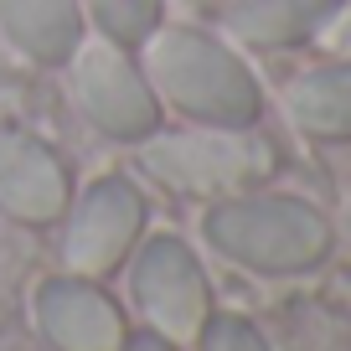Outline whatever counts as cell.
<instances>
[{"label":"cell","mask_w":351,"mask_h":351,"mask_svg":"<svg viewBox=\"0 0 351 351\" xmlns=\"http://www.w3.org/2000/svg\"><path fill=\"white\" fill-rule=\"evenodd\" d=\"M202 238L212 253H222L248 274L289 279V274H310L330 258L336 228L315 202L258 186V191L212 202L207 217H202Z\"/></svg>","instance_id":"1"},{"label":"cell","mask_w":351,"mask_h":351,"mask_svg":"<svg viewBox=\"0 0 351 351\" xmlns=\"http://www.w3.org/2000/svg\"><path fill=\"white\" fill-rule=\"evenodd\" d=\"M140 67L150 77L155 99H165L181 119L191 124H258L263 88L253 67L197 26H155L145 36Z\"/></svg>","instance_id":"2"},{"label":"cell","mask_w":351,"mask_h":351,"mask_svg":"<svg viewBox=\"0 0 351 351\" xmlns=\"http://www.w3.org/2000/svg\"><path fill=\"white\" fill-rule=\"evenodd\" d=\"M140 145V165L165 191L202 202H222L238 191H258L279 171V150L253 124H191V130H150Z\"/></svg>","instance_id":"3"},{"label":"cell","mask_w":351,"mask_h":351,"mask_svg":"<svg viewBox=\"0 0 351 351\" xmlns=\"http://www.w3.org/2000/svg\"><path fill=\"white\" fill-rule=\"evenodd\" d=\"M67 88H73L77 114L99 134H109V140L134 145L160 124V99H155L145 67L109 36H88V42L73 47Z\"/></svg>","instance_id":"4"},{"label":"cell","mask_w":351,"mask_h":351,"mask_svg":"<svg viewBox=\"0 0 351 351\" xmlns=\"http://www.w3.org/2000/svg\"><path fill=\"white\" fill-rule=\"evenodd\" d=\"M130 295L140 305V315L150 320L155 336L176 341V346H191L197 330L212 315V285L202 258L171 232H155L134 248L130 263Z\"/></svg>","instance_id":"5"},{"label":"cell","mask_w":351,"mask_h":351,"mask_svg":"<svg viewBox=\"0 0 351 351\" xmlns=\"http://www.w3.org/2000/svg\"><path fill=\"white\" fill-rule=\"evenodd\" d=\"M145 232V197L130 176H99L93 186L77 197V207L67 212V238H62V263L67 274L99 279L109 269H119L134 253Z\"/></svg>","instance_id":"6"},{"label":"cell","mask_w":351,"mask_h":351,"mask_svg":"<svg viewBox=\"0 0 351 351\" xmlns=\"http://www.w3.org/2000/svg\"><path fill=\"white\" fill-rule=\"evenodd\" d=\"M36 326L57 351H119L130 341L124 310L88 274H57L36 285Z\"/></svg>","instance_id":"7"},{"label":"cell","mask_w":351,"mask_h":351,"mask_svg":"<svg viewBox=\"0 0 351 351\" xmlns=\"http://www.w3.org/2000/svg\"><path fill=\"white\" fill-rule=\"evenodd\" d=\"M0 212L47 228L67 212V165L32 134L0 140Z\"/></svg>","instance_id":"8"},{"label":"cell","mask_w":351,"mask_h":351,"mask_svg":"<svg viewBox=\"0 0 351 351\" xmlns=\"http://www.w3.org/2000/svg\"><path fill=\"white\" fill-rule=\"evenodd\" d=\"M285 119L315 145H351V62L310 67L285 83Z\"/></svg>","instance_id":"9"},{"label":"cell","mask_w":351,"mask_h":351,"mask_svg":"<svg viewBox=\"0 0 351 351\" xmlns=\"http://www.w3.org/2000/svg\"><path fill=\"white\" fill-rule=\"evenodd\" d=\"M341 0H228L222 11V26L238 36L243 47H300L315 42L320 26L336 16Z\"/></svg>","instance_id":"10"},{"label":"cell","mask_w":351,"mask_h":351,"mask_svg":"<svg viewBox=\"0 0 351 351\" xmlns=\"http://www.w3.org/2000/svg\"><path fill=\"white\" fill-rule=\"evenodd\" d=\"M0 32L21 57L57 67L83 42V11L77 0H0Z\"/></svg>","instance_id":"11"},{"label":"cell","mask_w":351,"mask_h":351,"mask_svg":"<svg viewBox=\"0 0 351 351\" xmlns=\"http://www.w3.org/2000/svg\"><path fill=\"white\" fill-rule=\"evenodd\" d=\"M77 11L93 16L99 36H109V42H119V47H140L145 36L160 26L165 0H77Z\"/></svg>","instance_id":"12"},{"label":"cell","mask_w":351,"mask_h":351,"mask_svg":"<svg viewBox=\"0 0 351 351\" xmlns=\"http://www.w3.org/2000/svg\"><path fill=\"white\" fill-rule=\"evenodd\" d=\"M191 346L197 351H274L263 341V330L253 326V320H243V315H207V326L197 330Z\"/></svg>","instance_id":"13"},{"label":"cell","mask_w":351,"mask_h":351,"mask_svg":"<svg viewBox=\"0 0 351 351\" xmlns=\"http://www.w3.org/2000/svg\"><path fill=\"white\" fill-rule=\"evenodd\" d=\"M320 52L326 57H341V62H351V0H341L336 16H330L326 26H320Z\"/></svg>","instance_id":"14"},{"label":"cell","mask_w":351,"mask_h":351,"mask_svg":"<svg viewBox=\"0 0 351 351\" xmlns=\"http://www.w3.org/2000/svg\"><path fill=\"white\" fill-rule=\"evenodd\" d=\"M119 351H176V341H165V336H155V330H145V336L124 341Z\"/></svg>","instance_id":"15"},{"label":"cell","mask_w":351,"mask_h":351,"mask_svg":"<svg viewBox=\"0 0 351 351\" xmlns=\"http://www.w3.org/2000/svg\"><path fill=\"white\" fill-rule=\"evenodd\" d=\"M341 228L351 232V197H346V207H341Z\"/></svg>","instance_id":"16"}]
</instances>
